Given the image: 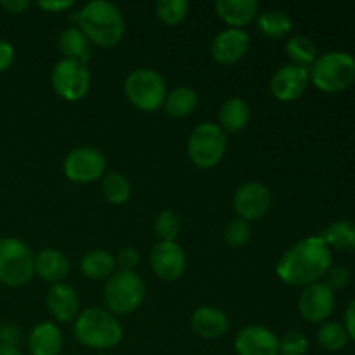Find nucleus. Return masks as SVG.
<instances>
[{
	"mask_svg": "<svg viewBox=\"0 0 355 355\" xmlns=\"http://www.w3.org/2000/svg\"><path fill=\"white\" fill-rule=\"evenodd\" d=\"M331 267V250L319 236H311L295 243L283 253L276 266V274L290 286H309L319 283Z\"/></svg>",
	"mask_w": 355,
	"mask_h": 355,
	"instance_id": "obj_1",
	"label": "nucleus"
},
{
	"mask_svg": "<svg viewBox=\"0 0 355 355\" xmlns=\"http://www.w3.org/2000/svg\"><path fill=\"white\" fill-rule=\"evenodd\" d=\"M80 30L87 35L92 44L99 47H114L125 35L123 14L107 0H94L85 3L78 12Z\"/></svg>",
	"mask_w": 355,
	"mask_h": 355,
	"instance_id": "obj_2",
	"label": "nucleus"
},
{
	"mask_svg": "<svg viewBox=\"0 0 355 355\" xmlns=\"http://www.w3.org/2000/svg\"><path fill=\"white\" fill-rule=\"evenodd\" d=\"M75 338L92 350H110L123 338L120 321L106 309L92 307L80 312L73 326Z\"/></svg>",
	"mask_w": 355,
	"mask_h": 355,
	"instance_id": "obj_3",
	"label": "nucleus"
},
{
	"mask_svg": "<svg viewBox=\"0 0 355 355\" xmlns=\"http://www.w3.org/2000/svg\"><path fill=\"white\" fill-rule=\"evenodd\" d=\"M309 73L311 82L322 92H342L355 82V59L349 52H326L315 59Z\"/></svg>",
	"mask_w": 355,
	"mask_h": 355,
	"instance_id": "obj_4",
	"label": "nucleus"
},
{
	"mask_svg": "<svg viewBox=\"0 0 355 355\" xmlns=\"http://www.w3.org/2000/svg\"><path fill=\"white\" fill-rule=\"evenodd\" d=\"M146 297V284L135 272L118 270L104 286V305L111 314L125 315L141 307Z\"/></svg>",
	"mask_w": 355,
	"mask_h": 355,
	"instance_id": "obj_5",
	"label": "nucleus"
},
{
	"mask_svg": "<svg viewBox=\"0 0 355 355\" xmlns=\"http://www.w3.org/2000/svg\"><path fill=\"white\" fill-rule=\"evenodd\" d=\"M35 274V255L30 246L17 238L0 239V283L23 286Z\"/></svg>",
	"mask_w": 355,
	"mask_h": 355,
	"instance_id": "obj_6",
	"label": "nucleus"
},
{
	"mask_svg": "<svg viewBox=\"0 0 355 355\" xmlns=\"http://www.w3.org/2000/svg\"><path fill=\"white\" fill-rule=\"evenodd\" d=\"M227 148L225 132L214 121H205L194 127L187 141V155L198 168H214Z\"/></svg>",
	"mask_w": 355,
	"mask_h": 355,
	"instance_id": "obj_7",
	"label": "nucleus"
},
{
	"mask_svg": "<svg viewBox=\"0 0 355 355\" xmlns=\"http://www.w3.org/2000/svg\"><path fill=\"white\" fill-rule=\"evenodd\" d=\"M125 94L137 110L151 113V111L159 110L165 103V80L155 69L139 68L125 80Z\"/></svg>",
	"mask_w": 355,
	"mask_h": 355,
	"instance_id": "obj_8",
	"label": "nucleus"
},
{
	"mask_svg": "<svg viewBox=\"0 0 355 355\" xmlns=\"http://www.w3.org/2000/svg\"><path fill=\"white\" fill-rule=\"evenodd\" d=\"M51 82L59 97L69 101V103H75L87 96L92 76H90L89 64L64 58L52 69Z\"/></svg>",
	"mask_w": 355,
	"mask_h": 355,
	"instance_id": "obj_9",
	"label": "nucleus"
},
{
	"mask_svg": "<svg viewBox=\"0 0 355 355\" xmlns=\"http://www.w3.org/2000/svg\"><path fill=\"white\" fill-rule=\"evenodd\" d=\"M104 168H106V158L103 153L90 146H82L75 148L68 153L62 170L64 175L71 182L76 184H89L103 177Z\"/></svg>",
	"mask_w": 355,
	"mask_h": 355,
	"instance_id": "obj_10",
	"label": "nucleus"
},
{
	"mask_svg": "<svg viewBox=\"0 0 355 355\" xmlns=\"http://www.w3.org/2000/svg\"><path fill=\"white\" fill-rule=\"evenodd\" d=\"M272 205L269 187L262 182H245L238 187L232 198V207L243 220H257L269 211Z\"/></svg>",
	"mask_w": 355,
	"mask_h": 355,
	"instance_id": "obj_11",
	"label": "nucleus"
},
{
	"mask_svg": "<svg viewBox=\"0 0 355 355\" xmlns=\"http://www.w3.org/2000/svg\"><path fill=\"white\" fill-rule=\"evenodd\" d=\"M311 82L309 68L297 64H284L270 78V92L283 103L298 99Z\"/></svg>",
	"mask_w": 355,
	"mask_h": 355,
	"instance_id": "obj_12",
	"label": "nucleus"
},
{
	"mask_svg": "<svg viewBox=\"0 0 355 355\" xmlns=\"http://www.w3.org/2000/svg\"><path fill=\"white\" fill-rule=\"evenodd\" d=\"M335 309V293L324 283L309 284L298 297V311L307 321L322 322Z\"/></svg>",
	"mask_w": 355,
	"mask_h": 355,
	"instance_id": "obj_13",
	"label": "nucleus"
},
{
	"mask_svg": "<svg viewBox=\"0 0 355 355\" xmlns=\"http://www.w3.org/2000/svg\"><path fill=\"white\" fill-rule=\"evenodd\" d=\"M151 267L159 279L177 281L186 272V253L175 241H158L151 250Z\"/></svg>",
	"mask_w": 355,
	"mask_h": 355,
	"instance_id": "obj_14",
	"label": "nucleus"
},
{
	"mask_svg": "<svg viewBox=\"0 0 355 355\" xmlns=\"http://www.w3.org/2000/svg\"><path fill=\"white\" fill-rule=\"evenodd\" d=\"M234 350L238 355H279V338L266 326H246L236 335Z\"/></svg>",
	"mask_w": 355,
	"mask_h": 355,
	"instance_id": "obj_15",
	"label": "nucleus"
},
{
	"mask_svg": "<svg viewBox=\"0 0 355 355\" xmlns=\"http://www.w3.org/2000/svg\"><path fill=\"white\" fill-rule=\"evenodd\" d=\"M250 47V37L241 28H227L215 35L211 42V55L220 64H234L241 61Z\"/></svg>",
	"mask_w": 355,
	"mask_h": 355,
	"instance_id": "obj_16",
	"label": "nucleus"
},
{
	"mask_svg": "<svg viewBox=\"0 0 355 355\" xmlns=\"http://www.w3.org/2000/svg\"><path fill=\"white\" fill-rule=\"evenodd\" d=\"M47 309L59 322H69L78 318L80 298L73 286L66 283L54 284L47 293Z\"/></svg>",
	"mask_w": 355,
	"mask_h": 355,
	"instance_id": "obj_17",
	"label": "nucleus"
},
{
	"mask_svg": "<svg viewBox=\"0 0 355 355\" xmlns=\"http://www.w3.org/2000/svg\"><path fill=\"white\" fill-rule=\"evenodd\" d=\"M191 328L201 338L215 340L227 333L229 319L220 309L203 305V307H198L191 315Z\"/></svg>",
	"mask_w": 355,
	"mask_h": 355,
	"instance_id": "obj_18",
	"label": "nucleus"
},
{
	"mask_svg": "<svg viewBox=\"0 0 355 355\" xmlns=\"http://www.w3.org/2000/svg\"><path fill=\"white\" fill-rule=\"evenodd\" d=\"M68 272L69 260L59 250L44 248L35 255V274H38L47 283H62Z\"/></svg>",
	"mask_w": 355,
	"mask_h": 355,
	"instance_id": "obj_19",
	"label": "nucleus"
},
{
	"mask_svg": "<svg viewBox=\"0 0 355 355\" xmlns=\"http://www.w3.org/2000/svg\"><path fill=\"white\" fill-rule=\"evenodd\" d=\"M31 355H59L62 349V333L54 322H40L28 335Z\"/></svg>",
	"mask_w": 355,
	"mask_h": 355,
	"instance_id": "obj_20",
	"label": "nucleus"
},
{
	"mask_svg": "<svg viewBox=\"0 0 355 355\" xmlns=\"http://www.w3.org/2000/svg\"><path fill=\"white\" fill-rule=\"evenodd\" d=\"M215 12L231 28H241L255 19L259 12L257 0H217Z\"/></svg>",
	"mask_w": 355,
	"mask_h": 355,
	"instance_id": "obj_21",
	"label": "nucleus"
},
{
	"mask_svg": "<svg viewBox=\"0 0 355 355\" xmlns=\"http://www.w3.org/2000/svg\"><path fill=\"white\" fill-rule=\"evenodd\" d=\"M58 45L66 59H75L83 64H89V61L92 59V42L87 38V35L80 28H64L59 33Z\"/></svg>",
	"mask_w": 355,
	"mask_h": 355,
	"instance_id": "obj_22",
	"label": "nucleus"
},
{
	"mask_svg": "<svg viewBox=\"0 0 355 355\" xmlns=\"http://www.w3.org/2000/svg\"><path fill=\"white\" fill-rule=\"evenodd\" d=\"M250 106L239 97H231L222 104L218 111V127L225 132H239L248 125L250 121Z\"/></svg>",
	"mask_w": 355,
	"mask_h": 355,
	"instance_id": "obj_23",
	"label": "nucleus"
},
{
	"mask_svg": "<svg viewBox=\"0 0 355 355\" xmlns=\"http://www.w3.org/2000/svg\"><path fill=\"white\" fill-rule=\"evenodd\" d=\"M328 245V248L340 252H355V222L335 220L319 236Z\"/></svg>",
	"mask_w": 355,
	"mask_h": 355,
	"instance_id": "obj_24",
	"label": "nucleus"
},
{
	"mask_svg": "<svg viewBox=\"0 0 355 355\" xmlns=\"http://www.w3.org/2000/svg\"><path fill=\"white\" fill-rule=\"evenodd\" d=\"M80 267L89 279L103 281L113 276L116 262H114V257L104 250H90L83 255Z\"/></svg>",
	"mask_w": 355,
	"mask_h": 355,
	"instance_id": "obj_25",
	"label": "nucleus"
},
{
	"mask_svg": "<svg viewBox=\"0 0 355 355\" xmlns=\"http://www.w3.org/2000/svg\"><path fill=\"white\" fill-rule=\"evenodd\" d=\"M257 30L267 38L279 40L284 38L291 30V19L283 10H266L257 17Z\"/></svg>",
	"mask_w": 355,
	"mask_h": 355,
	"instance_id": "obj_26",
	"label": "nucleus"
},
{
	"mask_svg": "<svg viewBox=\"0 0 355 355\" xmlns=\"http://www.w3.org/2000/svg\"><path fill=\"white\" fill-rule=\"evenodd\" d=\"M165 111L173 118H184L198 106V94L189 87H177L165 97Z\"/></svg>",
	"mask_w": 355,
	"mask_h": 355,
	"instance_id": "obj_27",
	"label": "nucleus"
},
{
	"mask_svg": "<svg viewBox=\"0 0 355 355\" xmlns=\"http://www.w3.org/2000/svg\"><path fill=\"white\" fill-rule=\"evenodd\" d=\"M286 52L290 55V59L293 62L291 64L297 66H307L314 64V61L318 58V49H315V44L312 42V38L305 37V35H295L290 40L286 42Z\"/></svg>",
	"mask_w": 355,
	"mask_h": 355,
	"instance_id": "obj_28",
	"label": "nucleus"
},
{
	"mask_svg": "<svg viewBox=\"0 0 355 355\" xmlns=\"http://www.w3.org/2000/svg\"><path fill=\"white\" fill-rule=\"evenodd\" d=\"M318 342L328 352H338L349 342L345 326L338 322H324L318 331Z\"/></svg>",
	"mask_w": 355,
	"mask_h": 355,
	"instance_id": "obj_29",
	"label": "nucleus"
},
{
	"mask_svg": "<svg viewBox=\"0 0 355 355\" xmlns=\"http://www.w3.org/2000/svg\"><path fill=\"white\" fill-rule=\"evenodd\" d=\"M130 184L121 173H106L103 179V194L110 203L121 205L130 198Z\"/></svg>",
	"mask_w": 355,
	"mask_h": 355,
	"instance_id": "obj_30",
	"label": "nucleus"
},
{
	"mask_svg": "<svg viewBox=\"0 0 355 355\" xmlns=\"http://www.w3.org/2000/svg\"><path fill=\"white\" fill-rule=\"evenodd\" d=\"M189 3L186 0H158L156 16L166 24H179L186 19Z\"/></svg>",
	"mask_w": 355,
	"mask_h": 355,
	"instance_id": "obj_31",
	"label": "nucleus"
},
{
	"mask_svg": "<svg viewBox=\"0 0 355 355\" xmlns=\"http://www.w3.org/2000/svg\"><path fill=\"white\" fill-rule=\"evenodd\" d=\"M180 231V222L173 211L165 210L162 214H158V217L155 218V232L158 236L159 241L163 243H173L179 236Z\"/></svg>",
	"mask_w": 355,
	"mask_h": 355,
	"instance_id": "obj_32",
	"label": "nucleus"
},
{
	"mask_svg": "<svg viewBox=\"0 0 355 355\" xmlns=\"http://www.w3.org/2000/svg\"><path fill=\"white\" fill-rule=\"evenodd\" d=\"M250 236H252V227L243 218L231 220L224 229V239L231 248H241V246H245L250 241Z\"/></svg>",
	"mask_w": 355,
	"mask_h": 355,
	"instance_id": "obj_33",
	"label": "nucleus"
},
{
	"mask_svg": "<svg viewBox=\"0 0 355 355\" xmlns=\"http://www.w3.org/2000/svg\"><path fill=\"white\" fill-rule=\"evenodd\" d=\"M307 350L309 340L300 331H288L279 338V355H305Z\"/></svg>",
	"mask_w": 355,
	"mask_h": 355,
	"instance_id": "obj_34",
	"label": "nucleus"
},
{
	"mask_svg": "<svg viewBox=\"0 0 355 355\" xmlns=\"http://www.w3.org/2000/svg\"><path fill=\"white\" fill-rule=\"evenodd\" d=\"M350 283V270L345 267H329L328 272L324 274V284L329 290L335 293V291L343 290V288L349 286Z\"/></svg>",
	"mask_w": 355,
	"mask_h": 355,
	"instance_id": "obj_35",
	"label": "nucleus"
},
{
	"mask_svg": "<svg viewBox=\"0 0 355 355\" xmlns=\"http://www.w3.org/2000/svg\"><path fill=\"white\" fill-rule=\"evenodd\" d=\"M139 260H141V257H139L137 250H134L132 246H125V248H121L118 252L114 262H116V266L123 272H134L135 267L139 266Z\"/></svg>",
	"mask_w": 355,
	"mask_h": 355,
	"instance_id": "obj_36",
	"label": "nucleus"
},
{
	"mask_svg": "<svg viewBox=\"0 0 355 355\" xmlns=\"http://www.w3.org/2000/svg\"><path fill=\"white\" fill-rule=\"evenodd\" d=\"M37 6L47 12H62V10L71 9L75 2L73 0H40L37 2Z\"/></svg>",
	"mask_w": 355,
	"mask_h": 355,
	"instance_id": "obj_37",
	"label": "nucleus"
},
{
	"mask_svg": "<svg viewBox=\"0 0 355 355\" xmlns=\"http://www.w3.org/2000/svg\"><path fill=\"white\" fill-rule=\"evenodd\" d=\"M14 62V47L7 40L0 38V73L10 68Z\"/></svg>",
	"mask_w": 355,
	"mask_h": 355,
	"instance_id": "obj_38",
	"label": "nucleus"
},
{
	"mask_svg": "<svg viewBox=\"0 0 355 355\" xmlns=\"http://www.w3.org/2000/svg\"><path fill=\"white\" fill-rule=\"evenodd\" d=\"M19 329L16 326L9 324V326H3L2 333H0V343H7V345H16L19 343Z\"/></svg>",
	"mask_w": 355,
	"mask_h": 355,
	"instance_id": "obj_39",
	"label": "nucleus"
},
{
	"mask_svg": "<svg viewBox=\"0 0 355 355\" xmlns=\"http://www.w3.org/2000/svg\"><path fill=\"white\" fill-rule=\"evenodd\" d=\"M0 6H2L7 12L21 14V12H24V10L30 9L31 2L30 0H2V2H0Z\"/></svg>",
	"mask_w": 355,
	"mask_h": 355,
	"instance_id": "obj_40",
	"label": "nucleus"
},
{
	"mask_svg": "<svg viewBox=\"0 0 355 355\" xmlns=\"http://www.w3.org/2000/svg\"><path fill=\"white\" fill-rule=\"evenodd\" d=\"M345 329L349 338H352L355 342V300L345 311Z\"/></svg>",
	"mask_w": 355,
	"mask_h": 355,
	"instance_id": "obj_41",
	"label": "nucleus"
},
{
	"mask_svg": "<svg viewBox=\"0 0 355 355\" xmlns=\"http://www.w3.org/2000/svg\"><path fill=\"white\" fill-rule=\"evenodd\" d=\"M0 355H23L16 345H7V343H0Z\"/></svg>",
	"mask_w": 355,
	"mask_h": 355,
	"instance_id": "obj_42",
	"label": "nucleus"
},
{
	"mask_svg": "<svg viewBox=\"0 0 355 355\" xmlns=\"http://www.w3.org/2000/svg\"><path fill=\"white\" fill-rule=\"evenodd\" d=\"M96 355H106V354H96Z\"/></svg>",
	"mask_w": 355,
	"mask_h": 355,
	"instance_id": "obj_43",
	"label": "nucleus"
},
{
	"mask_svg": "<svg viewBox=\"0 0 355 355\" xmlns=\"http://www.w3.org/2000/svg\"><path fill=\"white\" fill-rule=\"evenodd\" d=\"M0 333H2V326H0Z\"/></svg>",
	"mask_w": 355,
	"mask_h": 355,
	"instance_id": "obj_44",
	"label": "nucleus"
}]
</instances>
